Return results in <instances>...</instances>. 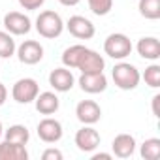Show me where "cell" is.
Wrapping results in <instances>:
<instances>
[{"instance_id": "obj_6", "label": "cell", "mask_w": 160, "mask_h": 160, "mask_svg": "<svg viewBox=\"0 0 160 160\" xmlns=\"http://www.w3.org/2000/svg\"><path fill=\"white\" fill-rule=\"evenodd\" d=\"M73 141H75L77 149L81 151V152H92V151H96V149L100 147L102 138H100L98 130L92 128V124H85L83 128H79V130L75 132Z\"/></svg>"}, {"instance_id": "obj_19", "label": "cell", "mask_w": 160, "mask_h": 160, "mask_svg": "<svg viewBox=\"0 0 160 160\" xmlns=\"http://www.w3.org/2000/svg\"><path fill=\"white\" fill-rule=\"evenodd\" d=\"M138 10H139L141 17H145L149 21H156V19H160V0H139Z\"/></svg>"}, {"instance_id": "obj_20", "label": "cell", "mask_w": 160, "mask_h": 160, "mask_svg": "<svg viewBox=\"0 0 160 160\" xmlns=\"http://www.w3.org/2000/svg\"><path fill=\"white\" fill-rule=\"evenodd\" d=\"M139 154L141 158L145 160H158L160 156V139L158 138H149L141 143V149H139Z\"/></svg>"}, {"instance_id": "obj_21", "label": "cell", "mask_w": 160, "mask_h": 160, "mask_svg": "<svg viewBox=\"0 0 160 160\" xmlns=\"http://www.w3.org/2000/svg\"><path fill=\"white\" fill-rule=\"evenodd\" d=\"M15 40L10 32L6 30H0V58H10L15 55Z\"/></svg>"}, {"instance_id": "obj_16", "label": "cell", "mask_w": 160, "mask_h": 160, "mask_svg": "<svg viewBox=\"0 0 160 160\" xmlns=\"http://www.w3.org/2000/svg\"><path fill=\"white\" fill-rule=\"evenodd\" d=\"M136 51L141 58L145 60H158L160 58V42L154 38V36H145L138 42L136 45Z\"/></svg>"}, {"instance_id": "obj_29", "label": "cell", "mask_w": 160, "mask_h": 160, "mask_svg": "<svg viewBox=\"0 0 160 160\" xmlns=\"http://www.w3.org/2000/svg\"><path fill=\"white\" fill-rule=\"evenodd\" d=\"M58 2H60L62 6H66V8H72V6H77L81 0H58Z\"/></svg>"}, {"instance_id": "obj_25", "label": "cell", "mask_w": 160, "mask_h": 160, "mask_svg": "<svg viewBox=\"0 0 160 160\" xmlns=\"http://www.w3.org/2000/svg\"><path fill=\"white\" fill-rule=\"evenodd\" d=\"M42 158L43 160H62V152L58 151V149H45L43 152H42Z\"/></svg>"}, {"instance_id": "obj_9", "label": "cell", "mask_w": 160, "mask_h": 160, "mask_svg": "<svg viewBox=\"0 0 160 160\" xmlns=\"http://www.w3.org/2000/svg\"><path fill=\"white\" fill-rule=\"evenodd\" d=\"M15 55H17L19 62H23L27 66H34V64H38L43 58V47L36 40H25L15 49Z\"/></svg>"}, {"instance_id": "obj_22", "label": "cell", "mask_w": 160, "mask_h": 160, "mask_svg": "<svg viewBox=\"0 0 160 160\" xmlns=\"http://www.w3.org/2000/svg\"><path fill=\"white\" fill-rule=\"evenodd\" d=\"M141 77H143V81H145L147 87H151V89H158V87H160V66H158V64H151V66H147Z\"/></svg>"}, {"instance_id": "obj_30", "label": "cell", "mask_w": 160, "mask_h": 160, "mask_svg": "<svg viewBox=\"0 0 160 160\" xmlns=\"http://www.w3.org/2000/svg\"><path fill=\"white\" fill-rule=\"evenodd\" d=\"M2 134H4V126H2V121H0V138H2Z\"/></svg>"}, {"instance_id": "obj_14", "label": "cell", "mask_w": 160, "mask_h": 160, "mask_svg": "<svg viewBox=\"0 0 160 160\" xmlns=\"http://www.w3.org/2000/svg\"><path fill=\"white\" fill-rule=\"evenodd\" d=\"M34 106H36V111L42 113V115H53L58 111L60 108V100L55 92L51 91H45V92H38L36 100H34Z\"/></svg>"}, {"instance_id": "obj_5", "label": "cell", "mask_w": 160, "mask_h": 160, "mask_svg": "<svg viewBox=\"0 0 160 160\" xmlns=\"http://www.w3.org/2000/svg\"><path fill=\"white\" fill-rule=\"evenodd\" d=\"M40 92V85L32 77H21L12 87V98L17 104H32Z\"/></svg>"}, {"instance_id": "obj_26", "label": "cell", "mask_w": 160, "mask_h": 160, "mask_svg": "<svg viewBox=\"0 0 160 160\" xmlns=\"http://www.w3.org/2000/svg\"><path fill=\"white\" fill-rule=\"evenodd\" d=\"M6 100H8V89L4 83H0V108L6 104Z\"/></svg>"}, {"instance_id": "obj_4", "label": "cell", "mask_w": 160, "mask_h": 160, "mask_svg": "<svg viewBox=\"0 0 160 160\" xmlns=\"http://www.w3.org/2000/svg\"><path fill=\"white\" fill-rule=\"evenodd\" d=\"M132 49H134V45H132L130 38L122 32H113L104 42V53L115 60H124L126 57H130Z\"/></svg>"}, {"instance_id": "obj_2", "label": "cell", "mask_w": 160, "mask_h": 160, "mask_svg": "<svg viewBox=\"0 0 160 160\" xmlns=\"http://www.w3.org/2000/svg\"><path fill=\"white\" fill-rule=\"evenodd\" d=\"M111 79H113L115 87H119L121 91H134V89H138V85L141 81V73L134 64L119 62L111 70Z\"/></svg>"}, {"instance_id": "obj_8", "label": "cell", "mask_w": 160, "mask_h": 160, "mask_svg": "<svg viewBox=\"0 0 160 160\" xmlns=\"http://www.w3.org/2000/svg\"><path fill=\"white\" fill-rule=\"evenodd\" d=\"M64 28H68V32L77 40H91L96 34V28H94L92 21L83 17V15H72L68 19V23L64 25Z\"/></svg>"}, {"instance_id": "obj_23", "label": "cell", "mask_w": 160, "mask_h": 160, "mask_svg": "<svg viewBox=\"0 0 160 160\" xmlns=\"http://www.w3.org/2000/svg\"><path fill=\"white\" fill-rule=\"evenodd\" d=\"M87 2H89V10L98 17H104L113 10V0H87Z\"/></svg>"}, {"instance_id": "obj_15", "label": "cell", "mask_w": 160, "mask_h": 160, "mask_svg": "<svg viewBox=\"0 0 160 160\" xmlns=\"http://www.w3.org/2000/svg\"><path fill=\"white\" fill-rule=\"evenodd\" d=\"M111 149L117 158H130L136 151V138L130 134H119V136H115Z\"/></svg>"}, {"instance_id": "obj_3", "label": "cell", "mask_w": 160, "mask_h": 160, "mask_svg": "<svg viewBox=\"0 0 160 160\" xmlns=\"http://www.w3.org/2000/svg\"><path fill=\"white\" fill-rule=\"evenodd\" d=\"M36 30H38V34L42 36V38H45V40H55V38H58L62 32H64V21H62V17L57 13V12H53V10H45V12H42L38 17H36Z\"/></svg>"}, {"instance_id": "obj_24", "label": "cell", "mask_w": 160, "mask_h": 160, "mask_svg": "<svg viewBox=\"0 0 160 160\" xmlns=\"http://www.w3.org/2000/svg\"><path fill=\"white\" fill-rule=\"evenodd\" d=\"M19 6L27 12H34V10H40L43 4H45V0H17Z\"/></svg>"}, {"instance_id": "obj_28", "label": "cell", "mask_w": 160, "mask_h": 160, "mask_svg": "<svg viewBox=\"0 0 160 160\" xmlns=\"http://www.w3.org/2000/svg\"><path fill=\"white\" fill-rule=\"evenodd\" d=\"M109 158H113V154H109V152H96V154H92V160H109Z\"/></svg>"}, {"instance_id": "obj_27", "label": "cell", "mask_w": 160, "mask_h": 160, "mask_svg": "<svg viewBox=\"0 0 160 160\" xmlns=\"http://www.w3.org/2000/svg\"><path fill=\"white\" fill-rule=\"evenodd\" d=\"M158 104H160V94H154V96H152V115H154V117H160Z\"/></svg>"}, {"instance_id": "obj_12", "label": "cell", "mask_w": 160, "mask_h": 160, "mask_svg": "<svg viewBox=\"0 0 160 160\" xmlns=\"http://www.w3.org/2000/svg\"><path fill=\"white\" fill-rule=\"evenodd\" d=\"M73 83H75V77H73L72 70L66 68V66L55 68L49 73V85L57 92H68V91H72L73 89Z\"/></svg>"}, {"instance_id": "obj_10", "label": "cell", "mask_w": 160, "mask_h": 160, "mask_svg": "<svg viewBox=\"0 0 160 160\" xmlns=\"http://www.w3.org/2000/svg\"><path fill=\"white\" fill-rule=\"evenodd\" d=\"M79 87L87 94H100L108 89V77L104 72H91V73H81L77 79Z\"/></svg>"}, {"instance_id": "obj_11", "label": "cell", "mask_w": 160, "mask_h": 160, "mask_svg": "<svg viewBox=\"0 0 160 160\" xmlns=\"http://www.w3.org/2000/svg\"><path fill=\"white\" fill-rule=\"evenodd\" d=\"M36 130H38V138H40L43 143H57V141L62 139V134H64L60 121H57V119H53V117L42 119V121L38 122V128H36Z\"/></svg>"}, {"instance_id": "obj_7", "label": "cell", "mask_w": 160, "mask_h": 160, "mask_svg": "<svg viewBox=\"0 0 160 160\" xmlns=\"http://www.w3.org/2000/svg\"><path fill=\"white\" fill-rule=\"evenodd\" d=\"M6 32H10L12 36H25L32 30V21L28 19V15L21 13V12H8L4 15L2 21Z\"/></svg>"}, {"instance_id": "obj_13", "label": "cell", "mask_w": 160, "mask_h": 160, "mask_svg": "<svg viewBox=\"0 0 160 160\" xmlns=\"http://www.w3.org/2000/svg\"><path fill=\"white\" fill-rule=\"evenodd\" d=\"M75 117L83 124H96L102 117V108L94 100H81L75 106Z\"/></svg>"}, {"instance_id": "obj_18", "label": "cell", "mask_w": 160, "mask_h": 160, "mask_svg": "<svg viewBox=\"0 0 160 160\" xmlns=\"http://www.w3.org/2000/svg\"><path fill=\"white\" fill-rule=\"evenodd\" d=\"M4 138H6V141L17 143V145H27L30 139V132L25 124H12L8 130H4Z\"/></svg>"}, {"instance_id": "obj_17", "label": "cell", "mask_w": 160, "mask_h": 160, "mask_svg": "<svg viewBox=\"0 0 160 160\" xmlns=\"http://www.w3.org/2000/svg\"><path fill=\"white\" fill-rule=\"evenodd\" d=\"M0 160H28V151L25 145H17L4 139L0 143Z\"/></svg>"}, {"instance_id": "obj_1", "label": "cell", "mask_w": 160, "mask_h": 160, "mask_svg": "<svg viewBox=\"0 0 160 160\" xmlns=\"http://www.w3.org/2000/svg\"><path fill=\"white\" fill-rule=\"evenodd\" d=\"M62 64L66 68H77L81 73H91V72H104L106 60L100 53L94 49H89L81 43L70 45L62 53Z\"/></svg>"}]
</instances>
